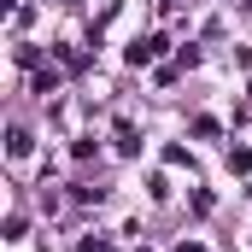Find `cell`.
<instances>
[{
    "mask_svg": "<svg viewBox=\"0 0 252 252\" xmlns=\"http://www.w3.org/2000/svg\"><path fill=\"white\" fill-rule=\"evenodd\" d=\"M158 47H164L158 35H147V41H135V47H129V64H153V59H158Z\"/></svg>",
    "mask_w": 252,
    "mask_h": 252,
    "instance_id": "6da1fadb",
    "label": "cell"
},
{
    "mask_svg": "<svg viewBox=\"0 0 252 252\" xmlns=\"http://www.w3.org/2000/svg\"><path fill=\"white\" fill-rule=\"evenodd\" d=\"M6 153L24 158V153H30V129H12V135H6Z\"/></svg>",
    "mask_w": 252,
    "mask_h": 252,
    "instance_id": "7a4b0ae2",
    "label": "cell"
}]
</instances>
